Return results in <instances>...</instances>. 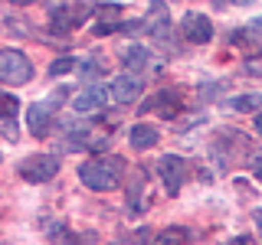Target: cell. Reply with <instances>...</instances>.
<instances>
[{"label":"cell","mask_w":262,"mask_h":245,"mask_svg":"<svg viewBox=\"0 0 262 245\" xmlns=\"http://www.w3.org/2000/svg\"><path fill=\"white\" fill-rule=\"evenodd\" d=\"M79 177L89 190H98V193H108L121 183V160L118 157H98V160H89L79 167Z\"/></svg>","instance_id":"cell-1"},{"label":"cell","mask_w":262,"mask_h":245,"mask_svg":"<svg viewBox=\"0 0 262 245\" xmlns=\"http://www.w3.org/2000/svg\"><path fill=\"white\" fill-rule=\"evenodd\" d=\"M33 79V65L23 53L16 49H4L0 53V82L4 85H23V82Z\"/></svg>","instance_id":"cell-2"},{"label":"cell","mask_w":262,"mask_h":245,"mask_svg":"<svg viewBox=\"0 0 262 245\" xmlns=\"http://www.w3.org/2000/svg\"><path fill=\"white\" fill-rule=\"evenodd\" d=\"M92 10L89 4H59L49 10V27H53L56 33H69L85 23V13Z\"/></svg>","instance_id":"cell-3"},{"label":"cell","mask_w":262,"mask_h":245,"mask_svg":"<svg viewBox=\"0 0 262 245\" xmlns=\"http://www.w3.org/2000/svg\"><path fill=\"white\" fill-rule=\"evenodd\" d=\"M59 174V160L53 157V154H36V157H27L20 163V177L27 180V183H46V180H53Z\"/></svg>","instance_id":"cell-4"},{"label":"cell","mask_w":262,"mask_h":245,"mask_svg":"<svg viewBox=\"0 0 262 245\" xmlns=\"http://www.w3.org/2000/svg\"><path fill=\"white\" fill-rule=\"evenodd\" d=\"M180 36H184L187 43H193V46L210 43V39H213V23H210V16H203V13H187L184 20H180Z\"/></svg>","instance_id":"cell-5"},{"label":"cell","mask_w":262,"mask_h":245,"mask_svg":"<svg viewBox=\"0 0 262 245\" xmlns=\"http://www.w3.org/2000/svg\"><path fill=\"white\" fill-rule=\"evenodd\" d=\"M158 174L164 180V190H167L170 196H177L180 186H184V160L167 154V157H161V163H158Z\"/></svg>","instance_id":"cell-6"},{"label":"cell","mask_w":262,"mask_h":245,"mask_svg":"<svg viewBox=\"0 0 262 245\" xmlns=\"http://www.w3.org/2000/svg\"><path fill=\"white\" fill-rule=\"evenodd\" d=\"M141 92H144V85H141V79L138 76H118L112 82V98L115 102H121V105H131V102H138L141 98Z\"/></svg>","instance_id":"cell-7"},{"label":"cell","mask_w":262,"mask_h":245,"mask_svg":"<svg viewBox=\"0 0 262 245\" xmlns=\"http://www.w3.org/2000/svg\"><path fill=\"white\" fill-rule=\"evenodd\" d=\"M108 98H112V88L105 92L102 85H92V88H85L82 95L72 98V108H76L79 114H85V111H98V108H105V105H108Z\"/></svg>","instance_id":"cell-8"},{"label":"cell","mask_w":262,"mask_h":245,"mask_svg":"<svg viewBox=\"0 0 262 245\" xmlns=\"http://www.w3.org/2000/svg\"><path fill=\"white\" fill-rule=\"evenodd\" d=\"M49 121H53V105H49V102L30 105V108H27V128L36 137H46L49 134Z\"/></svg>","instance_id":"cell-9"},{"label":"cell","mask_w":262,"mask_h":245,"mask_svg":"<svg viewBox=\"0 0 262 245\" xmlns=\"http://www.w3.org/2000/svg\"><path fill=\"white\" fill-rule=\"evenodd\" d=\"M125 65L131 72H158L161 59H154L144 46H131V49H125Z\"/></svg>","instance_id":"cell-10"},{"label":"cell","mask_w":262,"mask_h":245,"mask_svg":"<svg viewBox=\"0 0 262 245\" xmlns=\"http://www.w3.org/2000/svg\"><path fill=\"white\" fill-rule=\"evenodd\" d=\"M128 144L131 147H138V151H147V147H158V128H151V125H135L131 128V134H128Z\"/></svg>","instance_id":"cell-11"},{"label":"cell","mask_w":262,"mask_h":245,"mask_svg":"<svg viewBox=\"0 0 262 245\" xmlns=\"http://www.w3.org/2000/svg\"><path fill=\"white\" fill-rule=\"evenodd\" d=\"M233 43H236V46H249V43L262 46V20L249 23V27H246V30H239V33H233Z\"/></svg>","instance_id":"cell-12"},{"label":"cell","mask_w":262,"mask_h":245,"mask_svg":"<svg viewBox=\"0 0 262 245\" xmlns=\"http://www.w3.org/2000/svg\"><path fill=\"white\" fill-rule=\"evenodd\" d=\"M229 111H259L262 108V95H236L226 102Z\"/></svg>","instance_id":"cell-13"},{"label":"cell","mask_w":262,"mask_h":245,"mask_svg":"<svg viewBox=\"0 0 262 245\" xmlns=\"http://www.w3.org/2000/svg\"><path fill=\"white\" fill-rule=\"evenodd\" d=\"M154 108H158L164 118H174L177 108H180V102H177V95H174V92H161V95H158V102H154Z\"/></svg>","instance_id":"cell-14"},{"label":"cell","mask_w":262,"mask_h":245,"mask_svg":"<svg viewBox=\"0 0 262 245\" xmlns=\"http://www.w3.org/2000/svg\"><path fill=\"white\" fill-rule=\"evenodd\" d=\"M187 239H190L187 229H164V232L158 235V242H187Z\"/></svg>","instance_id":"cell-15"},{"label":"cell","mask_w":262,"mask_h":245,"mask_svg":"<svg viewBox=\"0 0 262 245\" xmlns=\"http://www.w3.org/2000/svg\"><path fill=\"white\" fill-rule=\"evenodd\" d=\"M72 69H76V59L66 56V59H56L53 65H49V76H66V72H72Z\"/></svg>","instance_id":"cell-16"},{"label":"cell","mask_w":262,"mask_h":245,"mask_svg":"<svg viewBox=\"0 0 262 245\" xmlns=\"http://www.w3.org/2000/svg\"><path fill=\"white\" fill-rule=\"evenodd\" d=\"M246 72L249 76H262V59H249L246 62Z\"/></svg>","instance_id":"cell-17"},{"label":"cell","mask_w":262,"mask_h":245,"mask_svg":"<svg viewBox=\"0 0 262 245\" xmlns=\"http://www.w3.org/2000/svg\"><path fill=\"white\" fill-rule=\"evenodd\" d=\"M95 72H98L95 62H85V65H82V76H85V79H95Z\"/></svg>","instance_id":"cell-18"},{"label":"cell","mask_w":262,"mask_h":245,"mask_svg":"<svg viewBox=\"0 0 262 245\" xmlns=\"http://www.w3.org/2000/svg\"><path fill=\"white\" fill-rule=\"evenodd\" d=\"M252 174H256V180H259V183H262V154H259L256 160H252Z\"/></svg>","instance_id":"cell-19"},{"label":"cell","mask_w":262,"mask_h":245,"mask_svg":"<svg viewBox=\"0 0 262 245\" xmlns=\"http://www.w3.org/2000/svg\"><path fill=\"white\" fill-rule=\"evenodd\" d=\"M252 125H256V131L262 134V108H259V114H256V121H252Z\"/></svg>","instance_id":"cell-20"},{"label":"cell","mask_w":262,"mask_h":245,"mask_svg":"<svg viewBox=\"0 0 262 245\" xmlns=\"http://www.w3.org/2000/svg\"><path fill=\"white\" fill-rule=\"evenodd\" d=\"M13 7H27V4H33V0H10Z\"/></svg>","instance_id":"cell-21"},{"label":"cell","mask_w":262,"mask_h":245,"mask_svg":"<svg viewBox=\"0 0 262 245\" xmlns=\"http://www.w3.org/2000/svg\"><path fill=\"white\" fill-rule=\"evenodd\" d=\"M233 4H252V0H233Z\"/></svg>","instance_id":"cell-22"}]
</instances>
